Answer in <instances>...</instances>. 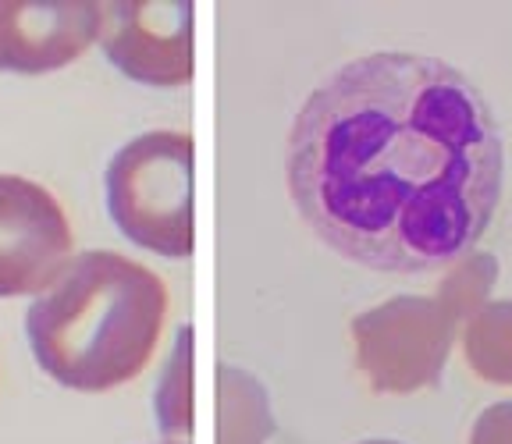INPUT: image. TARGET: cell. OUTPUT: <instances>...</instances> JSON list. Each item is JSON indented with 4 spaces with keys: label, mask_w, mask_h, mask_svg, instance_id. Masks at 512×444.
Here are the masks:
<instances>
[{
    "label": "cell",
    "mask_w": 512,
    "mask_h": 444,
    "mask_svg": "<svg viewBox=\"0 0 512 444\" xmlns=\"http://www.w3.org/2000/svg\"><path fill=\"white\" fill-rule=\"evenodd\" d=\"M495 111L456 64L381 50L306 96L288 135L299 217L345 260L384 274L473 253L502 199Z\"/></svg>",
    "instance_id": "1"
},
{
    "label": "cell",
    "mask_w": 512,
    "mask_h": 444,
    "mask_svg": "<svg viewBox=\"0 0 512 444\" xmlns=\"http://www.w3.org/2000/svg\"><path fill=\"white\" fill-rule=\"evenodd\" d=\"M168 317V288L143 263L75 256L25 313L32 356L72 391H111L146 370Z\"/></svg>",
    "instance_id": "2"
},
{
    "label": "cell",
    "mask_w": 512,
    "mask_h": 444,
    "mask_svg": "<svg viewBox=\"0 0 512 444\" xmlns=\"http://www.w3.org/2000/svg\"><path fill=\"white\" fill-rule=\"evenodd\" d=\"M107 210L128 242L164 260L192 256V135L160 128L121 146L107 164Z\"/></svg>",
    "instance_id": "3"
},
{
    "label": "cell",
    "mask_w": 512,
    "mask_h": 444,
    "mask_svg": "<svg viewBox=\"0 0 512 444\" xmlns=\"http://www.w3.org/2000/svg\"><path fill=\"white\" fill-rule=\"evenodd\" d=\"M352 359L377 395L434 388L452 352L456 324L427 295H392L349 324Z\"/></svg>",
    "instance_id": "4"
},
{
    "label": "cell",
    "mask_w": 512,
    "mask_h": 444,
    "mask_svg": "<svg viewBox=\"0 0 512 444\" xmlns=\"http://www.w3.org/2000/svg\"><path fill=\"white\" fill-rule=\"evenodd\" d=\"M72 224L40 182L0 175V299L47 292L68 267Z\"/></svg>",
    "instance_id": "5"
},
{
    "label": "cell",
    "mask_w": 512,
    "mask_h": 444,
    "mask_svg": "<svg viewBox=\"0 0 512 444\" xmlns=\"http://www.w3.org/2000/svg\"><path fill=\"white\" fill-rule=\"evenodd\" d=\"M100 47L107 61L143 86L171 89L192 79L189 0H125L107 4Z\"/></svg>",
    "instance_id": "6"
},
{
    "label": "cell",
    "mask_w": 512,
    "mask_h": 444,
    "mask_svg": "<svg viewBox=\"0 0 512 444\" xmlns=\"http://www.w3.org/2000/svg\"><path fill=\"white\" fill-rule=\"evenodd\" d=\"M104 29L93 0H0V72L43 75L82 57Z\"/></svg>",
    "instance_id": "7"
},
{
    "label": "cell",
    "mask_w": 512,
    "mask_h": 444,
    "mask_svg": "<svg viewBox=\"0 0 512 444\" xmlns=\"http://www.w3.org/2000/svg\"><path fill=\"white\" fill-rule=\"evenodd\" d=\"M217 444H267L274 413L267 388L239 366H217Z\"/></svg>",
    "instance_id": "8"
},
{
    "label": "cell",
    "mask_w": 512,
    "mask_h": 444,
    "mask_svg": "<svg viewBox=\"0 0 512 444\" xmlns=\"http://www.w3.org/2000/svg\"><path fill=\"white\" fill-rule=\"evenodd\" d=\"M463 359L484 384H512V299L488 302L463 324Z\"/></svg>",
    "instance_id": "9"
},
{
    "label": "cell",
    "mask_w": 512,
    "mask_h": 444,
    "mask_svg": "<svg viewBox=\"0 0 512 444\" xmlns=\"http://www.w3.org/2000/svg\"><path fill=\"white\" fill-rule=\"evenodd\" d=\"M498 281V260L491 253H466L456 263H448L445 274H441L438 288H434L431 299L438 302L445 317L452 324H466L473 313H480L488 306L491 292H495Z\"/></svg>",
    "instance_id": "10"
},
{
    "label": "cell",
    "mask_w": 512,
    "mask_h": 444,
    "mask_svg": "<svg viewBox=\"0 0 512 444\" xmlns=\"http://www.w3.org/2000/svg\"><path fill=\"white\" fill-rule=\"evenodd\" d=\"M153 409L160 434L168 441H185L192 434V327L175 334V349L160 370Z\"/></svg>",
    "instance_id": "11"
},
{
    "label": "cell",
    "mask_w": 512,
    "mask_h": 444,
    "mask_svg": "<svg viewBox=\"0 0 512 444\" xmlns=\"http://www.w3.org/2000/svg\"><path fill=\"white\" fill-rule=\"evenodd\" d=\"M470 444H512V398L509 402L488 405V409L473 420Z\"/></svg>",
    "instance_id": "12"
},
{
    "label": "cell",
    "mask_w": 512,
    "mask_h": 444,
    "mask_svg": "<svg viewBox=\"0 0 512 444\" xmlns=\"http://www.w3.org/2000/svg\"><path fill=\"white\" fill-rule=\"evenodd\" d=\"M360 444H399V441H388V437H374V441H360Z\"/></svg>",
    "instance_id": "13"
},
{
    "label": "cell",
    "mask_w": 512,
    "mask_h": 444,
    "mask_svg": "<svg viewBox=\"0 0 512 444\" xmlns=\"http://www.w3.org/2000/svg\"><path fill=\"white\" fill-rule=\"evenodd\" d=\"M164 444H185V441H164Z\"/></svg>",
    "instance_id": "14"
}]
</instances>
